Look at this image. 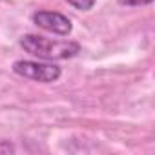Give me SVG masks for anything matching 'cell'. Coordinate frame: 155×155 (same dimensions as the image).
I'll return each instance as SVG.
<instances>
[{
  "label": "cell",
  "instance_id": "cell-5",
  "mask_svg": "<svg viewBox=\"0 0 155 155\" xmlns=\"http://www.w3.org/2000/svg\"><path fill=\"white\" fill-rule=\"evenodd\" d=\"M122 6H146V4H151L153 0H119Z\"/></svg>",
  "mask_w": 155,
  "mask_h": 155
},
{
  "label": "cell",
  "instance_id": "cell-4",
  "mask_svg": "<svg viewBox=\"0 0 155 155\" xmlns=\"http://www.w3.org/2000/svg\"><path fill=\"white\" fill-rule=\"evenodd\" d=\"M68 4H71L73 8H77V9H82V11H88V9H91L93 8V4L97 2V0H66Z\"/></svg>",
  "mask_w": 155,
  "mask_h": 155
},
{
  "label": "cell",
  "instance_id": "cell-2",
  "mask_svg": "<svg viewBox=\"0 0 155 155\" xmlns=\"http://www.w3.org/2000/svg\"><path fill=\"white\" fill-rule=\"evenodd\" d=\"M13 71L20 77L38 82H55L60 77L58 66L46 64V62H33V60H17L13 64Z\"/></svg>",
  "mask_w": 155,
  "mask_h": 155
},
{
  "label": "cell",
  "instance_id": "cell-1",
  "mask_svg": "<svg viewBox=\"0 0 155 155\" xmlns=\"http://www.w3.org/2000/svg\"><path fill=\"white\" fill-rule=\"evenodd\" d=\"M20 46L33 57L44 60H64L79 53L81 46L71 40H53L38 35H26L20 38Z\"/></svg>",
  "mask_w": 155,
  "mask_h": 155
},
{
  "label": "cell",
  "instance_id": "cell-3",
  "mask_svg": "<svg viewBox=\"0 0 155 155\" xmlns=\"http://www.w3.org/2000/svg\"><path fill=\"white\" fill-rule=\"evenodd\" d=\"M33 22L55 35H69L71 33V20L57 11H38L33 15Z\"/></svg>",
  "mask_w": 155,
  "mask_h": 155
}]
</instances>
